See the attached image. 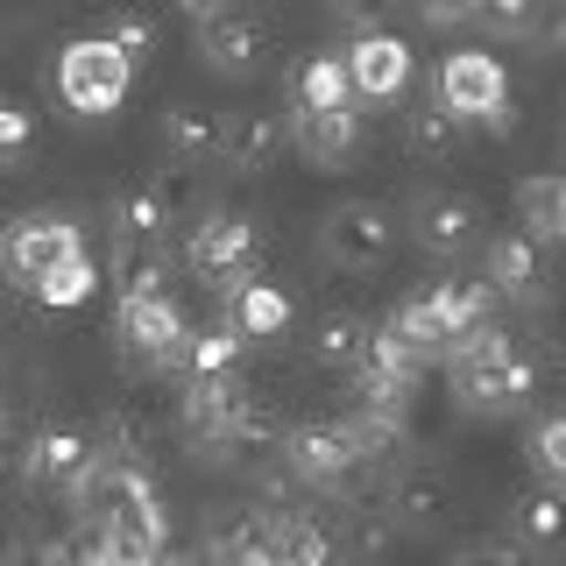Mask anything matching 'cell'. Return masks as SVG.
<instances>
[{"label": "cell", "instance_id": "8992f818", "mask_svg": "<svg viewBox=\"0 0 566 566\" xmlns=\"http://www.w3.org/2000/svg\"><path fill=\"white\" fill-rule=\"evenodd\" d=\"M248 403H255V389H248L241 376H199V382L185 389V403H177L185 439H191V447H206V453H234Z\"/></svg>", "mask_w": 566, "mask_h": 566}, {"label": "cell", "instance_id": "d4e9b609", "mask_svg": "<svg viewBox=\"0 0 566 566\" xmlns=\"http://www.w3.org/2000/svg\"><path fill=\"white\" fill-rule=\"evenodd\" d=\"M106 276L120 283V297L164 291V276H170V255H164V241H114V262H106Z\"/></svg>", "mask_w": 566, "mask_h": 566}, {"label": "cell", "instance_id": "4316f807", "mask_svg": "<svg viewBox=\"0 0 566 566\" xmlns=\"http://www.w3.org/2000/svg\"><path fill=\"white\" fill-rule=\"evenodd\" d=\"M510 524H517V545H559L566 538V495L559 489H524L510 503Z\"/></svg>", "mask_w": 566, "mask_h": 566}, {"label": "cell", "instance_id": "277c9868", "mask_svg": "<svg viewBox=\"0 0 566 566\" xmlns=\"http://www.w3.org/2000/svg\"><path fill=\"white\" fill-rule=\"evenodd\" d=\"M71 255H85V234L64 212H22V220L0 227V276L22 283V291H35V283Z\"/></svg>", "mask_w": 566, "mask_h": 566}, {"label": "cell", "instance_id": "83f0119b", "mask_svg": "<svg viewBox=\"0 0 566 566\" xmlns=\"http://www.w3.org/2000/svg\"><path fill=\"white\" fill-rule=\"evenodd\" d=\"M241 326L234 318H220V326H206V333H191L185 340V376L199 382V376H234V361H241Z\"/></svg>", "mask_w": 566, "mask_h": 566}, {"label": "cell", "instance_id": "44dd1931", "mask_svg": "<svg viewBox=\"0 0 566 566\" xmlns=\"http://www.w3.org/2000/svg\"><path fill=\"white\" fill-rule=\"evenodd\" d=\"M291 142L312 156V164H347L354 142H361V114H354V106H333V114H291Z\"/></svg>", "mask_w": 566, "mask_h": 566}, {"label": "cell", "instance_id": "74e56055", "mask_svg": "<svg viewBox=\"0 0 566 566\" xmlns=\"http://www.w3.org/2000/svg\"><path fill=\"white\" fill-rule=\"evenodd\" d=\"M382 545H389V517H376V510H368V517L354 524V553H361V559H376Z\"/></svg>", "mask_w": 566, "mask_h": 566}, {"label": "cell", "instance_id": "4fadbf2b", "mask_svg": "<svg viewBox=\"0 0 566 566\" xmlns=\"http://www.w3.org/2000/svg\"><path fill=\"white\" fill-rule=\"evenodd\" d=\"M99 460V439H85L78 424H43V432L29 439V460H22V474L35 489H78V474Z\"/></svg>", "mask_w": 566, "mask_h": 566}, {"label": "cell", "instance_id": "9a60e30c", "mask_svg": "<svg viewBox=\"0 0 566 566\" xmlns=\"http://www.w3.org/2000/svg\"><path fill=\"white\" fill-rule=\"evenodd\" d=\"M220 142H227V114H212V106H170L164 114V156L177 170H199L220 156Z\"/></svg>", "mask_w": 566, "mask_h": 566}, {"label": "cell", "instance_id": "52a82bcc", "mask_svg": "<svg viewBox=\"0 0 566 566\" xmlns=\"http://www.w3.org/2000/svg\"><path fill=\"white\" fill-rule=\"evenodd\" d=\"M185 262L234 297L241 283L255 276V220H241V212H206V220L191 227V241H185Z\"/></svg>", "mask_w": 566, "mask_h": 566}, {"label": "cell", "instance_id": "7a4b0ae2", "mask_svg": "<svg viewBox=\"0 0 566 566\" xmlns=\"http://www.w3.org/2000/svg\"><path fill=\"white\" fill-rule=\"evenodd\" d=\"M128 85H135V64L114 50V35H78V43L57 50V99L71 114H85V120L114 114L128 99Z\"/></svg>", "mask_w": 566, "mask_h": 566}, {"label": "cell", "instance_id": "4dcf8cb0", "mask_svg": "<svg viewBox=\"0 0 566 566\" xmlns=\"http://www.w3.org/2000/svg\"><path fill=\"white\" fill-rule=\"evenodd\" d=\"M93 291H99V262H93V255H71V262H57V270L35 283V305H50V312H78Z\"/></svg>", "mask_w": 566, "mask_h": 566}, {"label": "cell", "instance_id": "8fae6325", "mask_svg": "<svg viewBox=\"0 0 566 566\" xmlns=\"http://www.w3.org/2000/svg\"><path fill=\"white\" fill-rule=\"evenodd\" d=\"M347 78H354V99H397L411 85V43L389 29H361L347 43Z\"/></svg>", "mask_w": 566, "mask_h": 566}, {"label": "cell", "instance_id": "ab89813d", "mask_svg": "<svg viewBox=\"0 0 566 566\" xmlns=\"http://www.w3.org/2000/svg\"><path fill=\"white\" fill-rule=\"evenodd\" d=\"M185 14H212V8H227V0H177Z\"/></svg>", "mask_w": 566, "mask_h": 566}, {"label": "cell", "instance_id": "ba28073f", "mask_svg": "<svg viewBox=\"0 0 566 566\" xmlns=\"http://www.w3.org/2000/svg\"><path fill=\"white\" fill-rule=\"evenodd\" d=\"M361 460L368 453H361V439H354V424L312 418V424H291V432H283V468H291L297 482H312V489H340Z\"/></svg>", "mask_w": 566, "mask_h": 566}, {"label": "cell", "instance_id": "b9f144b4", "mask_svg": "<svg viewBox=\"0 0 566 566\" xmlns=\"http://www.w3.org/2000/svg\"><path fill=\"white\" fill-rule=\"evenodd\" d=\"M0 432H8V418H0Z\"/></svg>", "mask_w": 566, "mask_h": 566}, {"label": "cell", "instance_id": "60d3db41", "mask_svg": "<svg viewBox=\"0 0 566 566\" xmlns=\"http://www.w3.org/2000/svg\"><path fill=\"white\" fill-rule=\"evenodd\" d=\"M559 35H566V14H559Z\"/></svg>", "mask_w": 566, "mask_h": 566}, {"label": "cell", "instance_id": "d590c367", "mask_svg": "<svg viewBox=\"0 0 566 566\" xmlns=\"http://www.w3.org/2000/svg\"><path fill=\"white\" fill-rule=\"evenodd\" d=\"M447 566H524V553H517L510 538H468Z\"/></svg>", "mask_w": 566, "mask_h": 566}, {"label": "cell", "instance_id": "f1b7e54d", "mask_svg": "<svg viewBox=\"0 0 566 566\" xmlns=\"http://www.w3.org/2000/svg\"><path fill=\"white\" fill-rule=\"evenodd\" d=\"M460 128H468V120H460L447 99H424V106L403 114V142H411L418 156H453L460 149Z\"/></svg>", "mask_w": 566, "mask_h": 566}, {"label": "cell", "instance_id": "cb8c5ba5", "mask_svg": "<svg viewBox=\"0 0 566 566\" xmlns=\"http://www.w3.org/2000/svg\"><path fill=\"white\" fill-rule=\"evenodd\" d=\"M227 318L241 326V340H276L283 326H291V297L276 291V283H262V276H248L234 297H227Z\"/></svg>", "mask_w": 566, "mask_h": 566}, {"label": "cell", "instance_id": "ffe728a7", "mask_svg": "<svg viewBox=\"0 0 566 566\" xmlns=\"http://www.w3.org/2000/svg\"><path fill=\"white\" fill-rule=\"evenodd\" d=\"M447 503H453V489H447V474L439 468H403L397 482H389L382 495V510H389V524H439L447 517Z\"/></svg>", "mask_w": 566, "mask_h": 566}, {"label": "cell", "instance_id": "e575fe53", "mask_svg": "<svg viewBox=\"0 0 566 566\" xmlns=\"http://www.w3.org/2000/svg\"><path fill=\"white\" fill-rule=\"evenodd\" d=\"M106 35H114V50H120L128 64H142V57L156 50V22H149V14H114V22H106Z\"/></svg>", "mask_w": 566, "mask_h": 566}, {"label": "cell", "instance_id": "7402d4cb", "mask_svg": "<svg viewBox=\"0 0 566 566\" xmlns=\"http://www.w3.org/2000/svg\"><path fill=\"white\" fill-rule=\"evenodd\" d=\"M517 220L531 241H566V170H538L517 185Z\"/></svg>", "mask_w": 566, "mask_h": 566}, {"label": "cell", "instance_id": "5b68a950", "mask_svg": "<svg viewBox=\"0 0 566 566\" xmlns=\"http://www.w3.org/2000/svg\"><path fill=\"white\" fill-rule=\"evenodd\" d=\"M318 248H326V262H340V270H382L389 248H397V220H389V206L376 199H347L326 212V227H318Z\"/></svg>", "mask_w": 566, "mask_h": 566}, {"label": "cell", "instance_id": "7c38bea8", "mask_svg": "<svg viewBox=\"0 0 566 566\" xmlns=\"http://www.w3.org/2000/svg\"><path fill=\"white\" fill-rule=\"evenodd\" d=\"M411 227H418L424 255L453 262V255H468V248L482 241V206H474L468 191H424L418 212H411Z\"/></svg>", "mask_w": 566, "mask_h": 566}, {"label": "cell", "instance_id": "9c48e42d", "mask_svg": "<svg viewBox=\"0 0 566 566\" xmlns=\"http://www.w3.org/2000/svg\"><path fill=\"white\" fill-rule=\"evenodd\" d=\"M114 333H120V347H128L135 361H149V368H164V361H185V340H191V326H185V312L170 305V291L120 297V312H114Z\"/></svg>", "mask_w": 566, "mask_h": 566}, {"label": "cell", "instance_id": "5bb4252c", "mask_svg": "<svg viewBox=\"0 0 566 566\" xmlns=\"http://www.w3.org/2000/svg\"><path fill=\"white\" fill-rule=\"evenodd\" d=\"M489 291L495 297H517V305H531V297H545V241H531L524 227L517 234H495L489 241Z\"/></svg>", "mask_w": 566, "mask_h": 566}, {"label": "cell", "instance_id": "ac0fdd59", "mask_svg": "<svg viewBox=\"0 0 566 566\" xmlns=\"http://www.w3.org/2000/svg\"><path fill=\"white\" fill-rule=\"evenodd\" d=\"M424 305H432L439 333H447V347H453V340H468L474 326H489L495 291H489L482 276H447V283H432V291H424Z\"/></svg>", "mask_w": 566, "mask_h": 566}, {"label": "cell", "instance_id": "836d02e7", "mask_svg": "<svg viewBox=\"0 0 566 566\" xmlns=\"http://www.w3.org/2000/svg\"><path fill=\"white\" fill-rule=\"evenodd\" d=\"M531 460H538L545 482H566V411H559V418H545L538 432H531Z\"/></svg>", "mask_w": 566, "mask_h": 566}, {"label": "cell", "instance_id": "484cf974", "mask_svg": "<svg viewBox=\"0 0 566 566\" xmlns=\"http://www.w3.org/2000/svg\"><path fill=\"white\" fill-rule=\"evenodd\" d=\"M164 227H170L164 185H135L114 199V241H164Z\"/></svg>", "mask_w": 566, "mask_h": 566}, {"label": "cell", "instance_id": "d6986e66", "mask_svg": "<svg viewBox=\"0 0 566 566\" xmlns=\"http://www.w3.org/2000/svg\"><path fill=\"white\" fill-rule=\"evenodd\" d=\"M291 99L297 114H333V106H354V78H347V50H318L291 71Z\"/></svg>", "mask_w": 566, "mask_h": 566}, {"label": "cell", "instance_id": "f35d334b", "mask_svg": "<svg viewBox=\"0 0 566 566\" xmlns=\"http://www.w3.org/2000/svg\"><path fill=\"white\" fill-rule=\"evenodd\" d=\"M333 14H340V22H354V29H376V8L382 0H326Z\"/></svg>", "mask_w": 566, "mask_h": 566}, {"label": "cell", "instance_id": "3957f363", "mask_svg": "<svg viewBox=\"0 0 566 566\" xmlns=\"http://www.w3.org/2000/svg\"><path fill=\"white\" fill-rule=\"evenodd\" d=\"M439 99H447L460 120H482V128H495V135L517 128L510 71H503V57H489V50H453V57L439 64Z\"/></svg>", "mask_w": 566, "mask_h": 566}, {"label": "cell", "instance_id": "6da1fadb", "mask_svg": "<svg viewBox=\"0 0 566 566\" xmlns=\"http://www.w3.org/2000/svg\"><path fill=\"white\" fill-rule=\"evenodd\" d=\"M447 376L468 411H524L531 389H538V361L503 326H474L468 340L447 347Z\"/></svg>", "mask_w": 566, "mask_h": 566}, {"label": "cell", "instance_id": "e0dca14e", "mask_svg": "<svg viewBox=\"0 0 566 566\" xmlns=\"http://www.w3.org/2000/svg\"><path fill=\"white\" fill-rule=\"evenodd\" d=\"M368 354H376V326L354 312H326L312 318V361L318 368H340V376H361Z\"/></svg>", "mask_w": 566, "mask_h": 566}, {"label": "cell", "instance_id": "30bf717a", "mask_svg": "<svg viewBox=\"0 0 566 566\" xmlns=\"http://www.w3.org/2000/svg\"><path fill=\"white\" fill-rule=\"evenodd\" d=\"M199 57L212 71H227V78H241V71H255L270 57V22L255 8H241V0H227V8L199 14Z\"/></svg>", "mask_w": 566, "mask_h": 566}, {"label": "cell", "instance_id": "f546056e", "mask_svg": "<svg viewBox=\"0 0 566 566\" xmlns=\"http://www.w3.org/2000/svg\"><path fill=\"white\" fill-rule=\"evenodd\" d=\"M333 531L318 517H276V566H333Z\"/></svg>", "mask_w": 566, "mask_h": 566}, {"label": "cell", "instance_id": "2e32d148", "mask_svg": "<svg viewBox=\"0 0 566 566\" xmlns=\"http://www.w3.org/2000/svg\"><path fill=\"white\" fill-rule=\"evenodd\" d=\"M276 149H283V120H276V114H262V106L227 114V142H220V164H227V170L255 177V170L276 164Z\"/></svg>", "mask_w": 566, "mask_h": 566}, {"label": "cell", "instance_id": "603a6c76", "mask_svg": "<svg viewBox=\"0 0 566 566\" xmlns=\"http://www.w3.org/2000/svg\"><path fill=\"white\" fill-rule=\"evenodd\" d=\"M99 531H114V538L128 545L135 559H164V545H170V510H164V495L149 489V495H135V503H120Z\"/></svg>", "mask_w": 566, "mask_h": 566}, {"label": "cell", "instance_id": "1f68e13d", "mask_svg": "<svg viewBox=\"0 0 566 566\" xmlns=\"http://www.w3.org/2000/svg\"><path fill=\"white\" fill-rule=\"evenodd\" d=\"M35 149V114L22 99L0 93V164H22V156Z\"/></svg>", "mask_w": 566, "mask_h": 566}, {"label": "cell", "instance_id": "8d00e7d4", "mask_svg": "<svg viewBox=\"0 0 566 566\" xmlns=\"http://www.w3.org/2000/svg\"><path fill=\"white\" fill-rule=\"evenodd\" d=\"M418 14L432 29H453V22H474V14H482V0H418Z\"/></svg>", "mask_w": 566, "mask_h": 566}, {"label": "cell", "instance_id": "d6a6232c", "mask_svg": "<svg viewBox=\"0 0 566 566\" xmlns=\"http://www.w3.org/2000/svg\"><path fill=\"white\" fill-rule=\"evenodd\" d=\"M538 8H545V0H482L474 22L495 29V35H531V29H538Z\"/></svg>", "mask_w": 566, "mask_h": 566}]
</instances>
